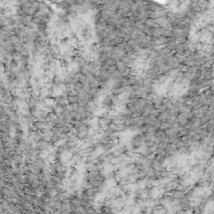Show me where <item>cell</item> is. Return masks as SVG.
I'll list each match as a JSON object with an SVG mask.
<instances>
[{
    "label": "cell",
    "instance_id": "1",
    "mask_svg": "<svg viewBox=\"0 0 214 214\" xmlns=\"http://www.w3.org/2000/svg\"><path fill=\"white\" fill-rule=\"evenodd\" d=\"M99 104L100 108L105 111H114L117 106V104L115 99L110 93L103 97L99 102Z\"/></svg>",
    "mask_w": 214,
    "mask_h": 214
},
{
    "label": "cell",
    "instance_id": "2",
    "mask_svg": "<svg viewBox=\"0 0 214 214\" xmlns=\"http://www.w3.org/2000/svg\"><path fill=\"white\" fill-rule=\"evenodd\" d=\"M164 53H165V54H167L170 52V50L168 48H165V49L163 50Z\"/></svg>",
    "mask_w": 214,
    "mask_h": 214
}]
</instances>
